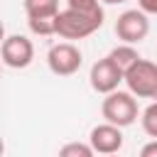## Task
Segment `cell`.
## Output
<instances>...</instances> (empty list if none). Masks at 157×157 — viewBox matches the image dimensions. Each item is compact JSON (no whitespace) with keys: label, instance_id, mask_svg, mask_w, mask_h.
<instances>
[{"label":"cell","instance_id":"cell-16","mask_svg":"<svg viewBox=\"0 0 157 157\" xmlns=\"http://www.w3.org/2000/svg\"><path fill=\"white\" fill-rule=\"evenodd\" d=\"M140 157H157V140H150L147 145H142Z\"/></svg>","mask_w":157,"mask_h":157},{"label":"cell","instance_id":"cell-12","mask_svg":"<svg viewBox=\"0 0 157 157\" xmlns=\"http://www.w3.org/2000/svg\"><path fill=\"white\" fill-rule=\"evenodd\" d=\"M29 32L39 37H52L54 34V17H27Z\"/></svg>","mask_w":157,"mask_h":157},{"label":"cell","instance_id":"cell-5","mask_svg":"<svg viewBox=\"0 0 157 157\" xmlns=\"http://www.w3.org/2000/svg\"><path fill=\"white\" fill-rule=\"evenodd\" d=\"M34 59V44L25 34H10L0 44V64L10 69H27Z\"/></svg>","mask_w":157,"mask_h":157},{"label":"cell","instance_id":"cell-13","mask_svg":"<svg viewBox=\"0 0 157 157\" xmlns=\"http://www.w3.org/2000/svg\"><path fill=\"white\" fill-rule=\"evenodd\" d=\"M56 157H96V152L91 150L88 142H66Z\"/></svg>","mask_w":157,"mask_h":157},{"label":"cell","instance_id":"cell-3","mask_svg":"<svg viewBox=\"0 0 157 157\" xmlns=\"http://www.w3.org/2000/svg\"><path fill=\"white\" fill-rule=\"evenodd\" d=\"M128 83V91L137 98H152L157 101V64L150 59H137L123 76Z\"/></svg>","mask_w":157,"mask_h":157},{"label":"cell","instance_id":"cell-20","mask_svg":"<svg viewBox=\"0 0 157 157\" xmlns=\"http://www.w3.org/2000/svg\"><path fill=\"white\" fill-rule=\"evenodd\" d=\"M101 157H115V155H101Z\"/></svg>","mask_w":157,"mask_h":157},{"label":"cell","instance_id":"cell-1","mask_svg":"<svg viewBox=\"0 0 157 157\" xmlns=\"http://www.w3.org/2000/svg\"><path fill=\"white\" fill-rule=\"evenodd\" d=\"M103 25V10L98 12H76V10H59L54 17V34L61 39H86Z\"/></svg>","mask_w":157,"mask_h":157},{"label":"cell","instance_id":"cell-10","mask_svg":"<svg viewBox=\"0 0 157 157\" xmlns=\"http://www.w3.org/2000/svg\"><path fill=\"white\" fill-rule=\"evenodd\" d=\"M27 17H56L59 0H22Z\"/></svg>","mask_w":157,"mask_h":157},{"label":"cell","instance_id":"cell-4","mask_svg":"<svg viewBox=\"0 0 157 157\" xmlns=\"http://www.w3.org/2000/svg\"><path fill=\"white\" fill-rule=\"evenodd\" d=\"M83 64V54L71 42H59L47 52V66L56 76H74Z\"/></svg>","mask_w":157,"mask_h":157},{"label":"cell","instance_id":"cell-8","mask_svg":"<svg viewBox=\"0 0 157 157\" xmlns=\"http://www.w3.org/2000/svg\"><path fill=\"white\" fill-rule=\"evenodd\" d=\"M88 145L96 155H118L123 147V130L110 123H101L91 130Z\"/></svg>","mask_w":157,"mask_h":157},{"label":"cell","instance_id":"cell-14","mask_svg":"<svg viewBox=\"0 0 157 157\" xmlns=\"http://www.w3.org/2000/svg\"><path fill=\"white\" fill-rule=\"evenodd\" d=\"M69 10H76V12H98L103 10L98 0H66Z\"/></svg>","mask_w":157,"mask_h":157},{"label":"cell","instance_id":"cell-18","mask_svg":"<svg viewBox=\"0 0 157 157\" xmlns=\"http://www.w3.org/2000/svg\"><path fill=\"white\" fill-rule=\"evenodd\" d=\"M2 39H5V25L0 22V44H2Z\"/></svg>","mask_w":157,"mask_h":157},{"label":"cell","instance_id":"cell-2","mask_svg":"<svg viewBox=\"0 0 157 157\" xmlns=\"http://www.w3.org/2000/svg\"><path fill=\"white\" fill-rule=\"evenodd\" d=\"M101 113L105 118V123L115 125V128H128L137 120V101L130 91H113L103 98L101 103Z\"/></svg>","mask_w":157,"mask_h":157},{"label":"cell","instance_id":"cell-7","mask_svg":"<svg viewBox=\"0 0 157 157\" xmlns=\"http://www.w3.org/2000/svg\"><path fill=\"white\" fill-rule=\"evenodd\" d=\"M88 81H91V88H93L96 93L108 96V93L118 91V86H120V81H123V74H120V69H118L108 56H103V59H98V61L91 66Z\"/></svg>","mask_w":157,"mask_h":157},{"label":"cell","instance_id":"cell-9","mask_svg":"<svg viewBox=\"0 0 157 157\" xmlns=\"http://www.w3.org/2000/svg\"><path fill=\"white\" fill-rule=\"evenodd\" d=\"M108 59L120 69V74L125 76V71L140 59V54H137V49L135 47H130V44H118L115 49H110V54H108Z\"/></svg>","mask_w":157,"mask_h":157},{"label":"cell","instance_id":"cell-17","mask_svg":"<svg viewBox=\"0 0 157 157\" xmlns=\"http://www.w3.org/2000/svg\"><path fill=\"white\" fill-rule=\"evenodd\" d=\"M98 2H105V5H120V2H128V0H98Z\"/></svg>","mask_w":157,"mask_h":157},{"label":"cell","instance_id":"cell-19","mask_svg":"<svg viewBox=\"0 0 157 157\" xmlns=\"http://www.w3.org/2000/svg\"><path fill=\"white\" fill-rule=\"evenodd\" d=\"M2 152H5V142H2V137H0V157H2Z\"/></svg>","mask_w":157,"mask_h":157},{"label":"cell","instance_id":"cell-15","mask_svg":"<svg viewBox=\"0 0 157 157\" xmlns=\"http://www.w3.org/2000/svg\"><path fill=\"white\" fill-rule=\"evenodd\" d=\"M137 10L145 15H157V0H137Z\"/></svg>","mask_w":157,"mask_h":157},{"label":"cell","instance_id":"cell-11","mask_svg":"<svg viewBox=\"0 0 157 157\" xmlns=\"http://www.w3.org/2000/svg\"><path fill=\"white\" fill-rule=\"evenodd\" d=\"M140 123H142V130H145L152 140H157V101H152V103L142 110Z\"/></svg>","mask_w":157,"mask_h":157},{"label":"cell","instance_id":"cell-6","mask_svg":"<svg viewBox=\"0 0 157 157\" xmlns=\"http://www.w3.org/2000/svg\"><path fill=\"white\" fill-rule=\"evenodd\" d=\"M115 34L118 39H123V44H140L147 34H150V20L142 10H125L123 15H118L115 20Z\"/></svg>","mask_w":157,"mask_h":157}]
</instances>
